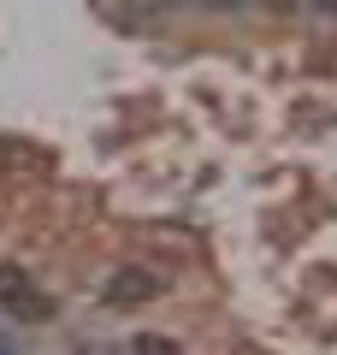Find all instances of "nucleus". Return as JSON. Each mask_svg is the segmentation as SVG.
<instances>
[{
    "label": "nucleus",
    "mask_w": 337,
    "mask_h": 355,
    "mask_svg": "<svg viewBox=\"0 0 337 355\" xmlns=\"http://www.w3.org/2000/svg\"><path fill=\"white\" fill-rule=\"evenodd\" d=\"M166 291L160 272H148V266H119V272H107V284H101V296L119 308H137V302H154V296Z\"/></svg>",
    "instance_id": "obj_2"
},
{
    "label": "nucleus",
    "mask_w": 337,
    "mask_h": 355,
    "mask_svg": "<svg viewBox=\"0 0 337 355\" xmlns=\"http://www.w3.org/2000/svg\"><path fill=\"white\" fill-rule=\"evenodd\" d=\"M0 314L30 320V326H36V320H48V314H53V302L36 291V284H30L24 266H0Z\"/></svg>",
    "instance_id": "obj_1"
}]
</instances>
